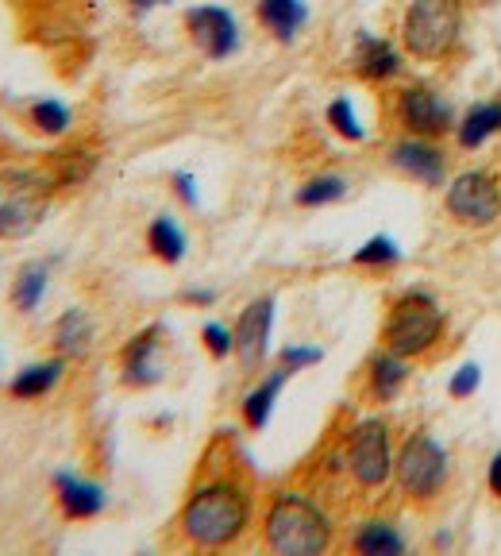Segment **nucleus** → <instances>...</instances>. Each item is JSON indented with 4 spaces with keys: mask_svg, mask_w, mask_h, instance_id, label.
I'll list each match as a JSON object with an SVG mask.
<instances>
[{
    "mask_svg": "<svg viewBox=\"0 0 501 556\" xmlns=\"http://www.w3.org/2000/svg\"><path fill=\"white\" fill-rule=\"evenodd\" d=\"M290 367H282L278 364L274 371H267L262 375L259 382H255V387H251L247 394H243V421H247V429H255V433H259V429H267L270 426V414H274V406H278V394H282V387L285 382H290Z\"/></svg>",
    "mask_w": 501,
    "mask_h": 556,
    "instance_id": "nucleus-19",
    "label": "nucleus"
},
{
    "mask_svg": "<svg viewBox=\"0 0 501 556\" xmlns=\"http://www.w3.org/2000/svg\"><path fill=\"white\" fill-rule=\"evenodd\" d=\"M320 359H324V348H317V344H285L282 352H278V364L290 367L294 375L312 364H320Z\"/></svg>",
    "mask_w": 501,
    "mask_h": 556,
    "instance_id": "nucleus-32",
    "label": "nucleus"
},
{
    "mask_svg": "<svg viewBox=\"0 0 501 556\" xmlns=\"http://www.w3.org/2000/svg\"><path fill=\"white\" fill-rule=\"evenodd\" d=\"M486 483H490V495L501 498V448L490 456V468H486Z\"/></svg>",
    "mask_w": 501,
    "mask_h": 556,
    "instance_id": "nucleus-35",
    "label": "nucleus"
},
{
    "mask_svg": "<svg viewBox=\"0 0 501 556\" xmlns=\"http://www.w3.org/2000/svg\"><path fill=\"white\" fill-rule=\"evenodd\" d=\"M444 208L463 228H493L501 220V178L486 166L459 170L444 182Z\"/></svg>",
    "mask_w": 501,
    "mask_h": 556,
    "instance_id": "nucleus-7",
    "label": "nucleus"
},
{
    "mask_svg": "<svg viewBox=\"0 0 501 556\" xmlns=\"http://www.w3.org/2000/svg\"><path fill=\"white\" fill-rule=\"evenodd\" d=\"M163 337L166 329L163 325H147V329H139L136 337L124 344L120 352V379L136 391L143 387H155L163 382L166 367H163Z\"/></svg>",
    "mask_w": 501,
    "mask_h": 556,
    "instance_id": "nucleus-13",
    "label": "nucleus"
},
{
    "mask_svg": "<svg viewBox=\"0 0 501 556\" xmlns=\"http://www.w3.org/2000/svg\"><path fill=\"white\" fill-rule=\"evenodd\" d=\"M54 495H59V506L69 521L97 518V514L104 510V503H108V495H104L101 483L74 476V471H59V476H54Z\"/></svg>",
    "mask_w": 501,
    "mask_h": 556,
    "instance_id": "nucleus-16",
    "label": "nucleus"
},
{
    "mask_svg": "<svg viewBox=\"0 0 501 556\" xmlns=\"http://www.w3.org/2000/svg\"><path fill=\"white\" fill-rule=\"evenodd\" d=\"M324 121H329V128L336 131V136L351 139V143H363L367 139V124L359 121V109H355V101L347 93H339L336 101H329Z\"/></svg>",
    "mask_w": 501,
    "mask_h": 556,
    "instance_id": "nucleus-28",
    "label": "nucleus"
},
{
    "mask_svg": "<svg viewBox=\"0 0 501 556\" xmlns=\"http://www.w3.org/2000/svg\"><path fill=\"white\" fill-rule=\"evenodd\" d=\"M47 278H51V263L43 260H31L24 263V267L16 270V278H12V305H16L20 313H35L39 309V302H43L47 294Z\"/></svg>",
    "mask_w": 501,
    "mask_h": 556,
    "instance_id": "nucleus-23",
    "label": "nucleus"
},
{
    "mask_svg": "<svg viewBox=\"0 0 501 556\" xmlns=\"http://www.w3.org/2000/svg\"><path fill=\"white\" fill-rule=\"evenodd\" d=\"M478 387H483V367H478V364H463V367H459V371L448 379V394H451L455 402L475 399Z\"/></svg>",
    "mask_w": 501,
    "mask_h": 556,
    "instance_id": "nucleus-31",
    "label": "nucleus"
},
{
    "mask_svg": "<svg viewBox=\"0 0 501 556\" xmlns=\"http://www.w3.org/2000/svg\"><path fill=\"white\" fill-rule=\"evenodd\" d=\"M351 263H355V267H371V270L394 267V263H401V248H398V240H394V236L378 232L351 255Z\"/></svg>",
    "mask_w": 501,
    "mask_h": 556,
    "instance_id": "nucleus-29",
    "label": "nucleus"
},
{
    "mask_svg": "<svg viewBox=\"0 0 501 556\" xmlns=\"http://www.w3.org/2000/svg\"><path fill=\"white\" fill-rule=\"evenodd\" d=\"M201 340H205L213 359H228L235 352V329H228L224 321H208L205 329H201Z\"/></svg>",
    "mask_w": 501,
    "mask_h": 556,
    "instance_id": "nucleus-30",
    "label": "nucleus"
},
{
    "mask_svg": "<svg viewBox=\"0 0 501 556\" xmlns=\"http://www.w3.org/2000/svg\"><path fill=\"white\" fill-rule=\"evenodd\" d=\"M147 248H151V255L155 260H163V263H182L185 260V248H190V240H185V232H182V225L174 217H155L147 225Z\"/></svg>",
    "mask_w": 501,
    "mask_h": 556,
    "instance_id": "nucleus-24",
    "label": "nucleus"
},
{
    "mask_svg": "<svg viewBox=\"0 0 501 556\" xmlns=\"http://www.w3.org/2000/svg\"><path fill=\"white\" fill-rule=\"evenodd\" d=\"M406 47L386 39V35L359 31L355 35V51H351V70L371 86H386V81H398L401 70H406Z\"/></svg>",
    "mask_w": 501,
    "mask_h": 556,
    "instance_id": "nucleus-12",
    "label": "nucleus"
},
{
    "mask_svg": "<svg viewBox=\"0 0 501 556\" xmlns=\"http://www.w3.org/2000/svg\"><path fill=\"white\" fill-rule=\"evenodd\" d=\"M128 4H131L136 16H147V12H155V9H166L170 0H128Z\"/></svg>",
    "mask_w": 501,
    "mask_h": 556,
    "instance_id": "nucleus-36",
    "label": "nucleus"
},
{
    "mask_svg": "<svg viewBox=\"0 0 501 556\" xmlns=\"http://www.w3.org/2000/svg\"><path fill=\"white\" fill-rule=\"evenodd\" d=\"M59 190L51 170L9 166L0 170V240H24L47 220V208Z\"/></svg>",
    "mask_w": 501,
    "mask_h": 556,
    "instance_id": "nucleus-5",
    "label": "nucleus"
},
{
    "mask_svg": "<svg viewBox=\"0 0 501 556\" xmlns=\"http://www.w3.org/2000/svg\"><path fill=\"white\" fill-rule=\"evenodd\" d=\"M451 136H455L459 151H483L493 136H501V97H486V101L471 104L455 121Z\"/></svg>",
    "mask_w": 501,
    "mask_h": 556,
    "instance_id": "nucleus-15",
    "label": "nucleus"
},
{
    "mask_svg": "<svg viewBox=\"0 0 501 556\" xmlns=\"http://www.w3.org/2000/svg\"><path fill=\"white\" fill-rule=\"evenodd\" d=\"M406 382H409V359L398 356V352H389V348H382L378 356L367 364V394L378 406L398 399L406 391Z\"/></svg>",
    "mask_w": 501,
    "mask_h": 556,
    "instance_id": "nucleus-18",
    "label": "nucleus"
},
{
    "mask_svg": "<svg viewBox=\"0 0 501 556\" xmlns=\"http://www.w3.org/2000/svg\"><path fill=\"white\" fill-rule=\"evenodd\" d=\"M251 526V495L235 479H208L185 498L182 533L197 548H228Z\"/></svg>",
    "mask_w": 501,
    "mask_h": 556,
    "instance_id": "nucleus-1",
    "label": "nucleus"
},
{
    "mask_svg": "<svg viewBox=\"0 0 501 556\" xmlns=\"http://www.w3.org/2000/svg\"><path fill=\"white\" fill-rule=\"evenodd\" d=\"M394 116H398L401 131L428 139L448 136L459 121L451 101L444 97V89L433 86V81H406L398 89V97H394Z\"/></svg>",
    "mask_w": 501,
    "mask_h": 556,
    "instance_id": "nucleus-9",
    "label": "nucleus"
},
{
    "mask_svg": "<svg viewBox=\"0 0 501 556\" xmlns=\"http://www.w3.org/2000/svg\"><path fill=\"white\" fill-rule=\"evenodd\" d=\"M62 371H66V356L47 359V364H31L9 382V394H12V399H20V402L43 399V394H51L54 387H59Z\"/></svg>",
    "mask_w": 501,
    "mask_h": 556,
    "instance_id": "nucleus-22",
    "label": "nucleus"
},
{
    "mask_svg": "<svg viewBox=\"0 0 501 556\" xmlns=\"http://www.w3.org/2000/svg\"><path fill=\"white\" fill-rule=\"evenodd\" d=\"M185 31H190L193 47L208 62H228L243 43L240 20L224 4H193V9H185Z\"/></svg>",
    "mask_w": 501,
    "mask_h": 556,
    "instance_id": "nucleus-10",
    "label": "nucleus"
},
{
    "mask_svg": "<svg viewBox=\"0 0 501 556\" xmlns=\"http://www.w3.org/2000/svg\"><path fill=\"white\" fill-rule=\"evenodd\" d=\"M347 198V178L344 174H312L309 182L297 186L294 201L301 208H324V205H336V201Z\"/></svg>",
    "mask_w": 501,
    "mask_h": 556,
    "instance_id": "nucleus-25",
    "label": "nucleus"
},
{
    "mask_svg": "<svg viewBox=\"0 0 501 556\" xmlns=\"http://www.w3.org/2000/svg\"><path fill=\"white\" fill-rule=\"evenodd\" d=\"M170 182H174V193L182 198V205H190V208L201 205V198H197V178H193L190 170H174Z\"/></svg>",
    "mask_w": 501,
    "mask_h": 556,
    "instance_id": "nucleus-33",
    "label": "nucleus"
},
{
    "mask_svg": "<svg viewBox=\"0 0 501 556\" xmlns=\"http://www.w3.org/2000/svg\"><path fill=\"white\" fill-rule=\"evenodd\" d=\"M27 124L35 131H43V136H66L69 124H74V113L59 97H39V101L27 104Z\"/></svg>",
    "mask_w": 501,
    "mask_h": 556,
    "instance_id": "nucleus-26",
    "label": "nucleus"
},
{
    "mask_svg": "<svg viewBox=\"0 0 501 556\" xmlns=\"http://www.w3.org/2000/svg\"><path fill=\"white\" fill-rule=\"evenodd\" d=\"M463 39V0H409L401 12V47L416 62H444Z\"/></svg>",
    "mask_w": 501,
    "mask_h": 556,
    "instance_id": "nucleus-3",
    "label": "nucleus"
},
{
    "mask_svg": "<svg viewBox=\"0 0 501 556\" xmlns=\"http://www.w3.org/2000/svg\"><path fill=\"white\" fill-rule=\"evenodd\" d=\"M444 329H448L444 305L436 302L428 290H406L386 313L382 348H389V352H398V356H406V359L428 356L444 340Z\"/></svg>",
    "mask_w": 501,
    "mask_h": 556,
    "instance_id": "nucleus-4",
    "label": "nucleus"
},
{
    "mask_svg": "<svg viewBox=\"0 0 501 556\" xmlns=\"http://www.w3.org/2000/svg\"><path fill=\"white\" fill-rule=\"evenodd\" d=\"M97 155L89 148H69V151H59V155L51 159V178L59 186H78L89 178V170H93Z\"/></svg>",
    "mask_w": 501,
    "mask_h": 556,
    "instance_id": "nucleus-27",
    "label": "nucleus"
},
{
    "mask_svg": "<svg viewBox=\"0 0 501 556\" xmlns=\"http://www.w3.org/2000/svg\"><path fill=\"white\" fill-rule=\"evenodd\" d=\"M54 348H59V356L66 359H81L93 348V321H89L86 309H66L54 321Z\"/></svg>",
    "mask_w": 501,
    "mask_h": 556,
    "instance_id": "nucleus-21",
    "label": "nucleus"
},
{
    "mask_svg": "<svg viewBox=\"0 0 501 556\" xmlns=\"http://www.w3.org/2000/svg\"><path fill=\"white\" fill-rule=\"evenodd\" d=\"M182 302H185V305H201V309H205V305H213V302H217V290L190 287V290H182Z\"/></svg>",
    "mask_w": 501,
    "mask_h": 556,
    "instance_id": "nucleus-34",
    "label": "nucleus"
},
{
    "mask_svg": "<svg viewBox=\"0 0 501 556\" xmlns=\"http://www.w3.org/2000/svg\"><path fill=\"white\" fill-rule=\"evenodd\" d=\"M394 479H398L406 498H413V503H433L436 495H444V486H448V479H451V452L444 448L436 433L416 429L398 448Z\"/></svg>",
    "mask_w": 501,
    "mask_h": 556,
    "instance_id": "nucleus-6",
    "label": "nucleus"
},
{
    "mask_svg": "<svg viewBox=\"0 0 501 556\" xmlns=\"http://www.w3.org/2000/svg\"><path fill=\"white\" fill-rule=\"evenodd\" d=\"M255 16L267 27L270 39L294 43L309 24V4L305 0H255Z\"/></svg>",
    "mask_w": 501,
    "mask_h": 556,
    "instance_id": "nucleus-17",
    "label": "nucleus"
},
{
    "mask_svg": "<svg viewBox=\"0 0 501 556\" xmlns=\"http://www.w3.org/2000/svg\"><path fill=\"white\" fill-rule=\"evenodd\" d=\"M389 166L398 174H406L409 182H421V186H444L448 182V151L428 136H401L389 143L386 151Z\"/></svg>",
    "mask_w": 501,
    "mask_h": 556,
    "instance_id": "nucleus-11",
    "label": "nucleus"
},
{
    "mask_svg": "<svg viewBox=\"0 0 501 556\" xmlns=\"http://www.w3.org/2000/svg\"><path fill=\"white\" fill-rule=\"evenodd\" d=\"M274 298L262 294L255 302H247V309L240 313V321H235V356L247 371L267 359L270 352V332H274Z\"/></svg>",
    "mask_w": 501,
    "mask_h": 556,
    "instance_id": "nucleus-14",
    "label": "nucleus"
},
{
    "mask_svg": "<svg viewBox=\"0 0 501 556\" xmlns=\"http://www.w3.org/2000/svg\"><path fill=\"white\" fill-rule=\"evenodd\" d=\"M351 548L359 556H401L409 548V541L389 518H371L355 530Z\"/></svg>",
    "mask_w": 501,
    "mask_h": 556,
    "instance_id": "nucleus-20",
    "label": "nucleus"
},
{
    "mask_svg": "<svg viewBox=\"0 0 501 556\" xmlns=\"http://www.w3.org/2000/svg\"><path fill=\"white\" fill-rule=\"evenodd\" d=\"M262 541L278 556H317L332 545V518L301 491H278L262 518Z\"/></svg>",
    "mask_w": 501,
    "mask_h": 556,
    "instance_id": "nucleus-2",
    "label": "nucleus"
},
{
    "mask_svg": "<svg viewBox=\"0 0 501 556\" xmlns=\"http://www.w3.org/2000/svg\"><path fill=\"white\" fill-rule=\"evenodd\" d=\"M347 471L351 479L363 491H378V486L389 483L394 476V460H398V452H394V441H389V426L382 417H363L359 426L347 433Z\"/></svg>",
    "mask_w": 501,
    "mask_h": 556,
    "instance_id": "nucleus-8",
    "label": "nucleus"
}]
</instances>
